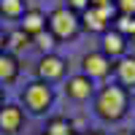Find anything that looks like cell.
<instances>
[{
    "mask_svg": "<svg viewBox=\"0 0 135 135\" xmlns=\"http://www.w3.org/2000/svg\"><path fill=\"white\" fill-rule=\"evenodd\" d=\"M6 46L11 49V54H14V51H22L25 46H30V35H27L22 27H19V30H11L8 35H6Z\"/></svg>",
    "mask_w": 135,
    "mask_h": 135,
    "instance_id": "obj_14",
    "label": "cell"
},
{
    "mask_svg": "<svg viewBox=\"0 0 135 135\" xmlns=\"http://www.w3.org/2000/svg\"><path fill=\"white\" fill-rule=\"evenodd\" d=\"M65 70H68V62L60 57V54H43V57L38 60V68H35L38 81H43V84L60 81V78L65 76Z\"/></svg>",
    "mask_w": 135,
    "mask_h": 135,
    "instance_id": "obj_6",
    "label": "cell"
},
{
    "mask_svg": "<svg viewBox=\"0 0 135 135\" xmlns=\"http://www.w3.org/2000/svg\"><path fill=\"white\" fill-rule=\"evenodd\" d=\"M51 100H54V92H51V86L49 84H43V81H30L25 86V92H22V103H25L27 111H32V114H43L49 105H51Z\"/></svg>",
    "mask_w": 135,
    "mask_h": 135,
    "instance_id": "obj_4",
    "label": "cell"
},
{
    "mask_svg": "<svg viewBox=\"0 0 135 135\" xmlns=\"http://www.w3.org/2000/svg\"><path fill=\"white\" fill-rule=\"evenodd\" d=\"M89 6H114V0H89Z\"/></svg>",
    "mask_w": 135,
    "mask_h": 135,
    "instance_id": "obj_19",
    "label": "cell"
},
{
    "mask_svg": "<svg viewBox=\"0 0 135 135\" xmlns=\"http://www.w3.org/2000/svg\"><path fill=\"white\" fill-rule=\"evenodd\" d=\"M0 51H6V35H3V30H0Z\"/></svg>",
    "mask_w": 135,
    "mask_h": 135,
    "instance_id": "obj_20",
    "label": "cell"
},
{
    "mask_svg": "<svg viewBox=\"0 0 135 135\" xmlns=\"http://www.w3.org/2000/svg\"><path fill=\"white\" fill-rule=\"evenodd\" d=\"M46 30L57 41H70V38H76L81 32V22H78V14H73L65 6H60L46 16Z\"/></svg>",
    "mask_w": 135,
    "mask_h": 135,
    "instance_id": "obj_2",
    "label": "cell"
},
{
    "mask_svg": "<svg viewBox=\"0 0 135 135\" xmlns=\"http://www.w3.org/2000/svg\"><path fill=\"white\" fill-rule=\"evenodd\" d=\"M116 135H135V132H132V130H119Z\"/></svg>",
    "mask_w": 135,
    "mask_h": 135,
    "instance_id": "obj_21",
    "label": "cell"
},
{
    "mask_svg": "<svg viewBox=\"0 0 135 135\" xmlns=\"http://www.w3.org/2000/svg\"><path fill=\"white\" fill-rule=\"evenodd\" d=\"M25 124V108H19L14 103H3L0 105V130L6 135H16Z\"/></svg>",
    "mask_w": 135,
    "mask_h": 135,
    "instance_id": "obj_8",
    "label": "cell"
},
{
    "mask_svg": "<svg viewBox=\"0 0 135 135\" xmlns=\"http://www.w3.org/2000/svg\"><path fill=\"white\" fill-rule=\"evenodd\" d=\"M65 95L76 100V103H84V100H89L95 95V81L92 78H86L84 73H78V76H70L65 81Z\"/></svg>",
    "mask_w": 135,
    "mask_h": 135,
    "instance_id": "obj_7",
    "label": "cell"
},
{
    "mask_svg": "<svg viewBox=\"0 0 135 135\" xmlns=\"http://www.w3.org/2000/svg\"><path fill=\"white\" fill-rule=\"evenodd\" d=\"M114 8L122 16H135V0H114Z\"/></svg>",
    "mask_w": 135,
    "mask_h": 135,
    "instance_id": "obj_17",
    "label": "cell"
},
{
    "mask_svg": "<svg viewBox=\"0 0 135 135\" xmlns=\"http://www.w3.org/2000/svg\"><path fill=\"white\" fill-rule=\"evenodd\" d=\"M27 11L25 0H0V14L3 16H11V19H19L22 14Z\"/></svg>",
    "mask_w": 135,
    "mask_h": 135,
    "instance_id": "obj_15",
    "label": "cell"
},
{
    "mask_svg": "<svg viewBox=\"0 0 135 135\" xmlns=\"http://www.w3.org/2000/svg\"><path fill=\"white\" fill-rule=\"evenodd\" d=\"M22 30H25L30 38L43 32L46 30V14H43L41 8H27L25 14H22Z\"/></svg>",
    "mask_w": 135,
    "mask_h": 135,
    "instance_id": "obj_10",
    "label": "cell"
},
{
    "mask_svg": "<svg viewBox=\"0 0 135 135\" xmlns=\"http://www.w3.org/2000/svg\"><path fill=\"white\" fill-rule=\"evenodd\" d=\"M81 73L92 81H103L114 73V60H108L103 51H89L81 60Z\"/></svg>",
    "mask_w": 135,
    "mask_h": 135,
    "instance_id": "obj_5",
    "label": "cell"
},
{
    "mask_svg": "<svg viewBox=\"0 0 135 135\" xmlns=\"http://www.w3.org/2000/svg\"><path fill=\"white\" fill-rule=\"evenodd\" d=\"M76 135H92V132H76Z\"/></svg>",
    "mask_w": 135,
    "mask_h": 135,
    "instance_id": "obj_24",
    "label": "cell"
},
{
    "mask_svg": "<svg viewBox=\"0 0 135 135\" xmlns=\"http://www.w3.org/2000/svg\"><path fill=\"white\" fill-rule=\"evenodd\" d=\"M130 41H135V32H132V38H130Z\"/></svg>",
    "mask_w": 135,
    "mask_h": 135,
    "instance_id": "obj_25",
    "label": "cell"
},
{
    "mask_svg": "<svg viewBox=\"0 0 135 135\" xmlns=\"http://www.w3.org/2000/svg\"><path fill=\"white\" fill-rule=\"evenodd\" d=\"M0 16H3V14H0Z\"/></svg>",
    "mask_w": 135,
    "mask_h": 135,
    "instance_id": "obj_26",
    "label": "cell"
},
{
    "mask_svg": "<svg viewBox=\"0 0 135 135\" xmlns=\"http://www.w3.org/2000/svg\"><path fill=\"white\" fill-rule=\"evenodd\" d=\"M19 76V60L11 51H0V84H11Z\"/></svg>",
    "mask_w": 135,
    "mask_h": 135,
    "instance_id": "obj_12",
    "label": "cell"
},
{
    "mask_svg": "<svg viewBox=\"0 0 135 135\" xmlns=\"http://www.w3.org/2000/svg\"><path fill=\"white\" fill-rule=\"evenodd\" d=\"M114 19H116V8H114V6H89L84 14H78L81 30L100 32V35H103L105 30H111Z\"/></svg>",
    "mask_w": 135,
    "mask_h": 135,
    "instance_id": "obj_3",
    "label": "cell"
},
{
    "mask_svg": "<svg viewBox=\"0 0 135 135\" xmlns=\"http://www.w3.org/2000/svg\"><path fill=\"white\" fill-rule=\"evenodd\" d=\"M114 73H116L119 86H124V89L135 86V57H127L124 54L119 62H114Z\"/></svg>",
    "mask_w": 135,
    "mask_h": 135,
    "instance_id": "obj_11",
    "label": "cell"
},
{
    "mask_svg": "<svg viewBox=\"0 0 135 135\" xmlns=\"http://www.w3.org/2000/svg\"><path fill=\"white\" fill-rule=\"evenodd\" d=\"M92 135H105V132L103 130H92Z\"/></svg>",
    "mask_w": 135,
    "mask_h": 135,
    "instance_id": "obj_22",
    "label": "cell"
},
{
    "mask_svg": "<svg viewBox=\"0 0 135 135\" xmlns=\"http://www.w3.org/2000/svg\"><path fill=\"white\" fill-rule=\"evenodd\" d=\"M130 108V92L119 84H111V86H103L95 97V111L103 122H119L124 119Z\"/></svg>",
    "mask_w": 135,
    "mask_h": 135,
    "instance_id": "obj_1",
    "label": "cell"
},
{
    "mask_svg": "<svg viewBox=\"0 0 135 135\" xmlns=\"http://www.w3.org/2000/svg\"><path fill=\"white\" fill-rule=\"evenodd\" d=\"M65 8L73 11V14H84L89 8V0H65Z\"/></svg>",
    "mask_w": 135,
    "mask_h": 135,
    "instance_id": "obj_18",
    "label": "cell"
},
{
    "mask_svg": "<svg viewBox=\"0 0 135 135\" xmlns=\"http://www.w3.org/2000/svg\"><path fill=\"white\" fill-rule=\"evenodd\" d=\"M41 135H43V132H41Z\"/></svg>",
    "mask_w": 135,
    "mask_h": 135,
    "instance_id": "obj_27",
    "label": "cell"
},
{
    "mask_svg": "<svg viewBox=\"0 0 135 135\" xmlns=\"http://www.w3.org/2000/svg\"><path fill=\"white\" fill-rule=\"evenodd\" d=\"M30 41L35 43V46H38V49H41L43 54H51V49L57 46V38H54L49 30H43V32H38V35H32Z\"/></svg>",
    "mask_w": 135,
    "mask_h": 135,
    "instance_id": "obj_16",
    "label": "cell"
},
{
    "mask_svg": "<svg viewBox=\"0 0 135 135\" xmlns=\"http://www.w3.org/2000/svg\"><path fill=\"white\" fill-rule=\"evenodd\" d=\"M100 51H103L108 60H122L124 51H127V38L119 35L116 30H105L103 38H100Z\"/></svg>",
    "mask_w": 135,
    "mask_h": 135,
    "instance_id": "obj_9",
    "label": "cell"
},
{
    "mask_svg": "<svg viewBox=\"0 0 135 135\" xmlns=\"http://www.w3.org/2000/svg\"><path fill=\"white\" fill-rule=\"evenodd\" d=\"M43 135H76L73 130V122L70 119H65V116H51L46 122V132Z\"/></svg>",
    "mask_w": 135,
    "mask_h": 135,
    "instance_id": "obj_13",
    "label": "cell"
},
{
    "mask_svg": "<svg viewBox=\"0 0 135 135\" xmlns=\"http://www.w3.org/2000/svg\"><path fill=\"white\" fill-rule=\"evenodd\" d=\"M0 105H3V86H0Z\"/></svg>",
    "mask_w": 135,
    "mask_h": 135,
    "instance_id": "obj_23",
    "label": "cell"
}]
</instances>
